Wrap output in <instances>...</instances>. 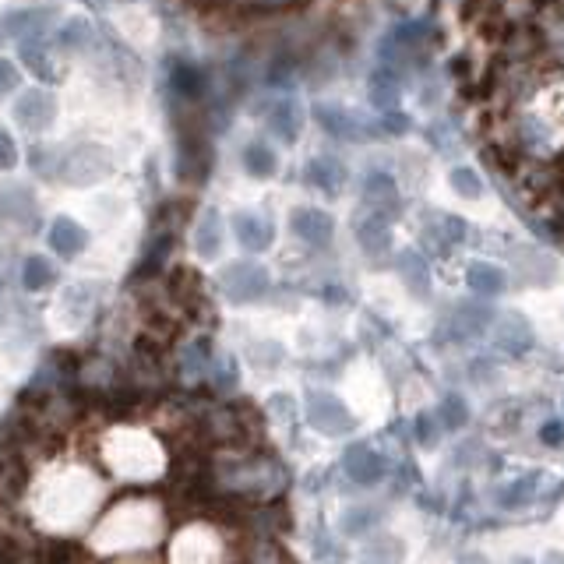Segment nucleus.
<instances>
[{"instance_id":"ea45409f","label":"nucleus","mask_w":564,"mask_h":564,"mask_svg":"<svg viewBox=\"0 0 564 564\" xmlns=\"http://www.w3.org/2000/svg\"><path fill=\"white\" fill-rule=\"evenodd\" d=\"M441 226H445V240H448V244H459V240L466 237V223H462V219L445 216V219H441Z\"/></svg>"},{"instance_id":"9d476101","label":"nucleus","mask_w":564,"mask_h":564,"mask_svg":"<svg viewBox=\"0 0 564 564\" xmlns=\"http://www.w3.org/2000/svg\"><path fill=\"white\" fill-rule=\"evenodd\" d=\"M290 226L304 244H311V247L332 244L335 223H332L328 212H321V208H297V212L290 216Z\"/></svg>"},{"instance_id":"7c9ffc66","label":"nucleus","mask_w":564,"mask_h":564,"mask_svg":"<svg viewBox=\"0 0 564 564\" xmlns=\"http://www.w3.org/2000/svg\"><path fill=\"white\" fill-rule=\"evenodd\" d=\"M438 420L445 431H462L469 423V406L466 399H459V395H445L438 406Z\"/></svg>"},{"instance_id":"4c0bfd02","label":"nucleus","mask_w":564,"mask_h":564,"mask_svg":"<svg viewBox=\"0 0 564 564\" xmlns=\"http://www.w3.org/2000/svg\"><path fill=\"white\" fill-rule=\"evenodd\" d=\"M18 166V145L4 127H0V173H8Z\"/></svg>"},{"instance_id":"a878e982","label":"nucleus","mask_w":564,"mask_h":564,"mask_svg":"<svg viewBox=\"0 0 564 564\" xmlns=\"http://www.w3.org/2000/svg\"><path fill=\"white\" fill-rule=\"evenodd\" d=\"M170 85H173V92L184 99V103H194V99L205 92V75H201L194 64H173Z\"/></svg>"},{"instance_id":"7ed1b4c3","label":"nucleus","mask_w":564,"mask_h":564,"mask_svg":"<svg viewBox=\"0 0 564 564\" xmlns=\"http://www.w3.org/2000/svg\"><path fill=\"white\" fill-rule=\"evenodd\" d=\"M219 282H223V293L233 304H254V300H261L268 293V272L261 265H254V261L226 265Z\"/></svg>"},{"instance_id":"58836bf2","label":"nucleus","mask_w":564,"mask_h":564,"mask_svg":"<svg viewBox=\"0 0 564 564\" xmlns=\"http://www.w3.org/2000/svg\"><path fill=\"white\" fill-rule=\"evenodd\" d=\"M540 441H543V445H550V448L564 445V423L561 420H547L540 427Z\"/></svg>"},{"instance_id":"bb28decb","label":"nucleus","mask_w":564,"mask_h":564,"mask_svg":"<svg viewBox=\"0 0 564 564\" xmlns=\"http://www.w3.org/2000/svg\"><path fill=\"white\" fill-rule=\"evenodd\" d=\"M92 43V25L85 18H67L57 29V50L64 53H82Z\"/></svg>"},{"instance_id":"e433bc0d","label":"nucleus","mask_w":564,"mask_h":564,"mask_svg":"<svg viewBox=\"0 0 564 564\" xmlns=\"http://www.w3.org/2000/svg\"><path fill=\"white\" fill-rule=\"evenodd\" d=\"M18 85H22V75H18V67L11 64V60L0 57V99H8L11 92H18Z\"/></svg>"},{"instance_id":"dca6fc26","label":"nucleus","mask_w":564,"mask_h":564,"mask_svg":"<svg viewBox=\"0 0 564 564\" xmlns=\"http://www.w3.org/2000/svg\"><path fill=\"white\" fill-rule=\"evenodd\" d=\"M490 321H494V311H490L487 304H459L452 325H455V335H459V339H476V335L487 332Z\"/></svg>"},{"instance_id":"f257e3e1","label":"nucleus","mask_w":564,"mask_h":564,"mask_svg":"<svg viewBox=\"0 0 564 564\" xmlns=\"http://www.w3.org/2000/svg\"><path fill=\"white\" fill-rule=\"evenodd\" d=\"M219 480L226 483V490L233 494H265L272 483H279V466L268 459H233L223 466Z\"/></svg>"},{"instance_id":"412c9836","label":"nucleus","mask_w":564,"mask_h":564,"mask_svg":"<svg viewBox=\"0 0 564 564\" xmlns=\"http://www.w3.org/2000/svg\"><path fill=\"white\" fill-rule=\"evenodd\" d=\"M244 170H247V177H254V180H268V177H275V170H279V159H275V152L268 149L265 141H247L244 145Z\"/></svg>"},{"instance_id":"79ce46f5","label":"nucleus","mask_w":564,"mask_h":564,"mask_svg":"<svg viewBox=\"0 0 564 564\" xmlns=\"http://www.w3.org/2000/svg\"><path fill=\"white\" fill-rule=\"evenodd\" d=\"M462 564H487V557H480V554H466V557H462Z\"/></svg>"},{"instance_id":"f8f14e48","label":"nucleus","mask_w":564,"mask_h":564,"mask_svg":"<svg viewBox=\"0 0 564 564\" xmlns=\"http://www.w3.org/2000/svg\"><path fill=\"white\" fill-rule=\"evenodd\" d=\"M233 233H237L240 247L244 251H268L275 240V226L268 223L265 216H258V212H237L233 216Z\"/></svg>"},{"instance_id":"a211bd4d","label":"nucleus","mask_w":564,"mask_h":564,"mask_svg":"<svg viewBox=\"0 0 564 564\" xmlns=\"http://www.w3.org/2000/svg\"><path fill=\"white\" fill-rule=\"evenodd\" d=\"M173 240H177V233L173 230L159 233V237L149 244V251H145V258L138 261V268H134V279H152V275L163 272L166 258H170V251H173Z\"/></svg>"},{"instance_id":"c756f323","label":"nucleus","mask_w":564,"mask_h":564,"mask_svg":"<svg viewBox=\"0 0 564 564\" xmlns=\"http://www.w3.org/2000/svg\"><path fill=\"white\" fill-rule=\"evenodd\" d=\"M378 522H381V512H378V508H349V512L342 515L339 529H342L346 536H367L374 526H378Z\"/></svg>"},{"instance_id":"c85d7f7f","label":"nucleus","mask_w":564,"mask_h":564,"mask_svg":"<svg viewBox=\"0 0 564 564\" xmlns=\"http://www.w3.org/2000/svg\"><path fill=\"white\" fill-rule=\"evenodd\" d=\"M515 268H519V275H526V282H547L554 275V261L543 258L540 251H519Z\"/></svg>"},{"instance_id":"6e6552de","label":"nucleus","mask_w":564,"mask_h":564,"mask_svg":"<svg viewBox=\"0 0 564 564\" xmlns=\"http://www.w3.org/2000/svg\"><path fill=\"white\" fill-rule=\"evenodd\" d=\"M46 244H50V251L57 254V258L71 261L89 247V233H85L71 216H57L50 223V230H46Z\"/></svg>"},{"instance_id":"f3484780","label":"nucleus","mask_w":564,"mask_h":564,"mask_svg":"<svg viewBox=\"0 0 564 564\" xmlns=\"http://www.w3.org/2000/svg\"><path fill=\"white\" fill-rule=\"evenodd\" d=\"M53 11L50 8H32V11H15V15L4 18V29H8V36L15 39H25V36H43V29L53 22Z\"/></svg>"},{"instance_id":"6ab92c4d","label":"nucleus","mask_w":564,"mask_h":564,"mask_svg":"<svg viewBox=\"0 0 564 564\" xmlns=\"http://www.w3.org/2000/svg\"><path fill=\"white\" fill-rule=\"evenodd\" d=\"M268 131L275 134V138H282V141H297L300 138V110H297V103H290V99H282V103H275L272 110H268Z\"/></svg>"},{"instance_id":"c9c22d12","label":"nucleus","mask_w":564,"mask_h":564,"mask_svg":"<svg viewBox=\"0 0 564 564\" xmlns=\"http://www.w3.org/2000/svg\"><path fill=\"white\" fill-rule=\"evenodd\" d=\"M452 187L462 194V198H480V191H483L480 177H476L469 166H459V170H452Z\"/></svg>"},{"instance_id":"b1692460","label":"nucleus","mask_w":564,"mask_h":564,"mask_svg":"<svg viewBox=\"0 0 564 564\" xmlns=\"http://www.w3.org/2000/svg\"><path fill=\"white\" fill-rule=\"evenodd\" d=\"M307 184H314L325 194H339L342 184H346V170H342L339 159H314L307 166Z\"/></svg>"},{"instance_id":"2f4dec72","label":"nucleus","mask_w":564,"mask_h":564,"mask_svg":"<svg viewBox=\"0 0 564 564\" xmlns=\"http://www.w3.org/2000/svg\"><path fill=\"white\" fill-rule=\"evenodd\" d=\"M402 547L395 543V536H374V543L364 547V564H399Z\"/></svg>"},{"instance_id":"4be33fe9","label":"nucleus","mask_w":564,"mask_h":564,"mask_svg":"<svg viewBox=\"0 0 564 564\" xmlns=\"http://www.w3.org/2000/svg\"><path fill=\"white\" fill-rule=\"evenodd\" d=\"M318 120H321V127H325L328 134H335V138H353V141L364 138V127H360V120L353 117V113L342 110V106H318Z\"/></svg>"},{"instance_id":"4468645a","label":"nucleus","mask_w":564,"mask_h":564,"mask_svg":"<svg viewBox=\"0 0 564 564\" xmlns=\"http://www.w3.org/2000/svg\"><path fill=\"white\" fill-rule=\"evenodd\" d=\"M466 279H469V290H473L476 297H501L508 286L505 272H501L498 265H487V261H473Z\"/></svg>"},{"instance_id":"f704fd0d","label":"nucleus","mask_w":564,"mask_h":564,"mask_svg":"<svg viewBox=\"0 0 564 564\" xmlns=\"http://www.w3.org/2000/svg\"><path fill=\"white\" fill-rule=\"evenodd\" d=\"M441 431H445V427H441V420H438V413H420L416 416V441H420L423 448H434L441 441Z\"/></svg>"},{"instance_id":"9b49d317","label":"nucleus","mask_w":564,"mask_h":564,"mask_svg":"<svg viewBox=\"0 0 564 564\" xmlns=\"http://www.w3.org/2000/svg\"><path fill=\"white\" fill-rule=\"evenodd\" d=\"M494 342H498L501 353L508 357H526L533 349V325H529L522 314H505L494 328Z\"/></svg>"},{"instance_id":"20e7f679","label":"nucleus","mask_w":564,"mask_h":564,"mask_svg":"<svg viewBox=\"0 0 564 564\" xmlns=\"http://www.w3.org/2000/svg\"><path fill=\"white\" fill-rule=\"evenodd\" d=\"M307 423L325 438H342L353 431V416L335 399L332 392H311L307 395Z\"/></svg>"},{"instance_id":"2eb2a0df","label":"nucleus","mask_w":564,"mask_h":564,"mask_svg":"<svg viewBox=\"0 0 564 564\" xmlns=\"http://www.w3.org/2000/svg\"><path fill=\"white\" fill-rule=\"evenodd\" d=\"M357 237H360V244H364V251L381 254L385 247H392V219H388L381 208H374V216H367L364 223H360Z\"/></svg>"},{"instance_id":"cd10ccee","label":"nucleus","mask_w":564,"mask_h":564,"mask_svg":"<svg viewBox=\"0 0 564 564\" xmlns=\"http://www.w3.org/2000/svg\"><path fill=\"white\" fill-rule=\"evenodd\" d=\"M399 272H402V279H406V286L416 293V297H423V293H427V286H431V275H427V261H423L420 254L402 251Z\"/></svg>"},{"instance_id":"a19ab883","label":"nucleus","mask_w":564,"mask_h":564,"mask_svg":"<svg viewBox=\"0 0 564 564\" xmlns=\"http://www.w3.org/2000/svg\"><path fill=\"white\" fill-rule=\"evenodd\" d=\"M543 564H564V554H557V550H550V554L543 557Z\"/></svg>"},{"instance_id":"393cba45","label":"nucleus","mask_w":564,"mask_h":564,"mask_svg":"<svg viewBox=\"0 0 564 564\" xmlns=\"http://www.w3.org/2000/svg\"><path fill=\"white\" fill-rule=\"evenodd\" d=\"M177 367H180V374H184V381H198V378H205V374L212 371V360H208V342H205V339L187 342V346L180 349Z\"/></svg>"},{"instance_id":"ddd939ff","label":"nucleus","mask_w":564,"mask_h":564,"mask_svg":"<svg viewBox=\"0 0 564 564\" xmlns=\"http://www.w3.org/2000/svg\"><path fill=\"white\" fill-rule=\"evenodd\" d=\"M194 251L205 261L219 258V251H223V219L216 208H205V216L194 226Z\"/></svg>"},{"instance_id":"0eeeda50","label":"nucleus","mask_w":564,"mask_h":564,"mask_svg":"<svg viewBox=\"0 0 564 564\" xmlns=\"http://www.w3.org/2000/svg\"><path fill=\"white\" fill-rule=\"evenodd\" d=\"M0 219L15 226L18 233H36L39 230V208L25 187H8L0 194Z\"/></svg>"},{"instance_id":"5701e85b","label":"nucleus","mask_w":564,"mask_h":564,"mask_svg":"<svg viewBox=\"0 0 564 564\" xmlns=\"http://www.w3.org/2000/svg\"><path fill=\"white\" fill-rule=\"evenodd\" d=\"M53 282H57V268H53L50 258H43V254H29V258L22 261V286L29 293L50 290Z\"/></svg>"},{"instance_id":"72a5a7b5","label":"nucleus","mask_w":564,"mask_h":564,"mask_svg":"<svg viewBox=\"0 0 564 564\" xmlns=\"http://www.w3.org/2000/svg\"><path fill=\"white\" fill-rule=\"evenodd\" d=\"M371 99L381 110H392V106L399 103V82H395L388 71H378V75L371 78Z\"/></svg>"},{"instance_id":"473e14b6","label":"nucleus","mask_w":564,"mask_h":564,"mask_svg":"<svg viewBox=\"0 0 564 564\" xmlns=\"http://www.w3.org/2000/svg\"><path fill=\"white\" fill-rule=\"evenodd\" d=\"M367 201H374V208H395L399 205V194H395V180L385 177V173H374L367 177Z\"/></svg>"},{"instance_id":"1a4fd4ad","label":"nucleus","mask_w":564,"mask_h":564,"mask_svg":"<svg viewBox=\"0 0 564 564\" xmlns=\"http://www.w3.org/2000/svg\"><path fill=\"white\" fill-rule=\"evenodd\" d=\"M18 57L29 67V75L39 78L43 85L57 82V60H53V50L43 36H25L18 39Z\"/></svg>"},{"instance_id":"a18cd8bd","label":"nucleus","mask_w":564,"mask_h":564,"mask_svg":"<svg viewBox=\"0 0 564 564\" xmlns=\"http://www.w3.org/2000/svg\"><path fill=\"white\" fill-rule=\"evenodd\" d=\"M124 564H141V561H124Z\"/></svg>"},{"instance_id":"aec40b11","label":"nucleus","mask_w":564,"mask_h":564,"mask_svg":"<svg viewBox=\"0 0 564 564\" xmlns=\"http://www.w3.org/2000/svg\"><path fill=\"white\" fill-rule=\"evenodd\" d=\"M536 490H540V473H526V476H519V480L505 483V487L498 490V505L505 508V512L526 508L529 501L536 498Z\"/></svg>"},{"instance_id":"37998d69","label":"nucleus","mask_w":564,"mask_h":564,"mask_svg":"<svg viewBox=\"0 0 564 564\" xmlns=\"http://www.w3.org/2000/svg\"><path fill=\"white\" fill-rule=\"evenodd\" d=\"M512 564H533V561H529V557H515Z\"/></svg>"},{"instance_id":"423d86ee","label":"nucleus","mask_w":564,"mask_h":564,"mask_svg":"<svg viewBox=\"0 0 564 564\" xmlns=\"http://www.w3.org/2000/svg\"><path fill=\"white\" fill-rule=\"evenodd\" d=\"M57 117V99L50 96L46 89H29L18 96L15 103V124L29 134H43L46 127L53 124Z\"/></svg>"},{"instance_id":"c03bdc74","label":"nucleus","mask_w":564,"mask_h":564,"mask_svg":"<svg viewBox=\"0 0 564 564\" xmlns=\"http://www.w3.org/2000/svg\"><path fill=\"white\" fill-rule=\"evenodd\" d=\"M4 36H8V29H4V22H0V43H4Z\"/></svg>"},{"instance_id":"39448f33","label":"nucleus","mask_w":564,"mask_h":564,"mask_svg":"<svg viewBox=\"0 0 564 564\" xmlns=\"http://www.w3.org/2000/svg\"><path fill=\"white\" fill-rule=\"evenodd\" d=\"M342 469H346V480L357 483V487H374L388 476V459L381 452H374L371 445H353L342 455Z\"/></svg>"},{"instance_id":"f03ea898","label":"nucleus","mask_w":564,"mask_h":564,"mask_svg":"<svg viewBox=\"0 0 564 564\" xmlns=\"http://www.w3.org/2000/svg\"><path fill=\"white\" fill-rule=\"evenodd\" d=\"M110 170H113V163H110V156H106V149H99V145H82V149L67 152L64 163L57 166V177L64 180V184L85 187V184H99Z\"/></svg>"}]
</instances>
